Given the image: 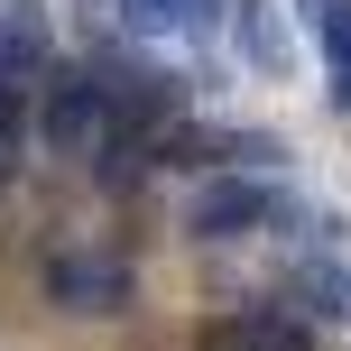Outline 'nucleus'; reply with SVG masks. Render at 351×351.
<instances>
[{"label": "nucleus", "instance_id": "f257e3e1", "mask_svg": "<svg viewBox=\"0 0 351 351\" xmlns=\"http://www.w3.org/2000/svg\"><path fill=\"white\" fill-rule=\"evenodd\" d=\"M37 296H47L56 315H130V305H139V268H130L121 250H56V259L37 268Z\"/></svg>", "mask_w": 351, "mask_h": 351}, {"label": "nucleus", "instance_id": "f03ea898", "mask_svg": "<svg viewBox=\"0 0 351 351\" xmlns=\"http://www.w3.org/2000/svg\"><path fill=\"white\" fill-rule=\"evenodd\" d=\"M287 213V194H278V176H204L194 185V204H185V241H250L259 222H278Z\"/></svg>", "mask_w": 351, "mask_h": 351}, {"label": "nucleus", "instance_id": "7ed1b4c3", "mask_svg": "<svg viewBox=\"0 0 351 351\" xmlns=\"http://www.w3.org/2000/svg\"><path fill=\"white\" fill-rule=\"evenodd\" d=\"M37 139L56 158H102L111 139V102H102V74H47V102H37Z\"/></svg>", "mask_w": 351, "mask_h": 351}, {"label": "nucleus", "instance_id": "20e7f679", "mask_svg": "<svg viewBox=\"0 0 351 351\" xmlns=\"http://www.w3.org/2000/svg\"><path fill=\"white\" fill-rule=\"evenodd\" d=\"M194 351H305V324L278 315V305H241V315H213Z\"/></svg>", "mask_w": 351, "mask_h": 351}, {"label": "nucleus", "instance_id": "39448f33", "mask_svg": "<svg viewBox=\"0 0 351 351\" xmlns=\"http://www.w3.org/2000/svg\"><path fill=\"white\" fill-rule=\"evenodd\" d=\"M121 28L148 47H194L222 28V0H121Z\"/></svg>", "mask_w": 351, "mask_h": 351}, {"label": "nucleus", "instance_id": "423d86ee", "mask_svg": "<svg viewBox=\"0 0 351 351\" xmlns=\"http://www.w3.org/2000/svg\"><path fill=\"white\" fill-rule=\"evenodd\" d=\"M37 74H47V19H37L28 0H10V10H0V84L28 93Z\"/></svg>", "mask_w": 351, "mask_h": 351}, {"label": "nucleus", "instance_id": "0eeeda50", "mask_svg": "<svg viewBox=\"0 0 351 351\" xmlns=\"http://www.w3.org/2000/svg\"><path fill=\"white\" fill-rule=\"evenodd\" d=\"M305 28L324 37V74H333V111H351V0H296Z\"/></svg>", "mask_w": 351, "mask_h": 351}, {"label": "nucleus", "instance_id": "6e6552de", "mask_svg": "<svg viewBox=\"0 0 351 351\" xmlns=\"http://www.w3.org/2000/svg\"><path fill=\"white\" fill-rule=\"evenodd\" d=\"M305 296H315V315L351 324V268L342 259H305Z\"/></svg>", "mask_w": 351, "mask_h": 351}, {"label": "nucleus", "instance_id": "1a4fd4ad", "mask_svg": "<svg viewBox=\"0 0 351 351\" xmlns=\"http://www.w3.org/2000/svg\"><path fill=\"white\" fill-rule=\"evenodd\" d=\"M19 158H28V111H19V93L0 84V185L19 176Z\"/></svg>", "mask_w": 351, "mask_h": 351}, {"label": "nucleus", "instance_id": "9d476101", "mask_svg": "<svg viewBox=\"0 0 351 351\" xmlns=\"http://www.w3.org/2000/svg\"><path fill=\"white\" fill-rule=\"evenodd\" d=\"M250 56H259L268 74H287V19L268 10V0H259V10H250Z\"/></svg>", "mask_w": 351, "mask_h": 351}]
</instances>
